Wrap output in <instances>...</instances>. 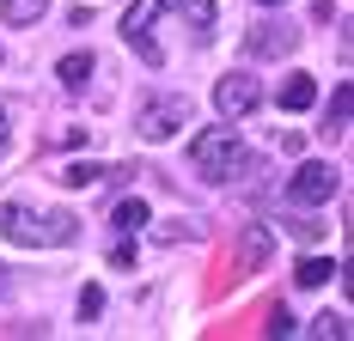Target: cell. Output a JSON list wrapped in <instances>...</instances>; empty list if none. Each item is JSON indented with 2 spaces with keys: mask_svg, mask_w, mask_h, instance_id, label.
I'll return each mask as SVG.
<instances>
[{
  "mask_svg": "<svg viewBox=\"0 0 354 341\" xmlns=\"http://www.w3.org/2000/svg\"><path fill=\"white\" fill-rule=\"evenodd\" d=\"M0 238L19 244V250H62L80 238V220L73 213H31L19 202H0Z\"/></svg>",
  "mask_w": 354,
  "mask_h": 341,
  "instance_id": "1",
  "label": "cell"
},
{
  "mask_svg": "<svg viewBox=\"0 0 354 341\" xmlns=\"http://www.w3.org/2000/svg\"><path fill=\"white\" fill-rule=\"evenodd\" d=\"M189 165H196V177H208V183H232V177L257 170L250 153H245V140L232 135V128H202V135L189 140Z\"/></svg>",
  "mask_w": 354,
  "mask_h": 341,
  "instance_id": "2",
  "label": "cell"
},
{
  "mask_svg": "<svg viewBox=\"0 0 354 341\" xmlns=\"http://www.w3.org/2000/svg\"><path fill=\"white\" fill-rule=\"evenodd\" d=\"M189 98L183 92H153V98H141V110H135V135L141 140H171L177 128H189Z\"/></svg>",
  "mask_w": 354,
  "mask_h": 341,
  "instance_id": "3",
  "label": "cell"
},
{
  "mask_svg": "<svg viewBox=\"0 0 354 341\" xmlns=\"http://www.w3.org/2000/svg\"><path fill=\"white\" fill-rule=\"evenodd\" d=\"M336 189H342V177H336L330 165H318V159H306V165L287 177V202L293 207H324Z\"/></svg>",
  "mask_w": 354,
  "mask_h": 341,
  "instance_id": "4",
  "label": "cell"
},
{
  "mask_svg": "<svg viewBox=\"0 0 354 341\" xmlns=\"http://www.w3.org/2000/svg\"><path fill=\"white\" fill-rule=\"evenodd\" d=\"M263 104V86L250 79V73H226L220 86H214V110L226 116V122H239V116H250Z\"/></svg>",
  "mask_w": 354,
  "mask_h": 341,
  "instance_id": "5",
  "label": "cell"
},
{
  "mask_svg": "<svg viewBox=\"0 0 354 341\" xmlns=\"http://www.w3.org/2000/svg\"><path fill=\"white\" fill-rule=\"evenodd\" d=\"M269 250H275V232L269 226H245L239 244H232V280H250V274L269 262Z\"/></svg>",
  "mask_w": 354,
  "mask_h": 341,
  "instance_id": "6",
  "label": "cell"
},
{
  "mask_svg": "<svg viewBox=\"0 0 354 341\" xmlns=\"http://www.w3.org/2000/svg\"><path fill=\"white\" fill-rule=\"evenodd\" d=\"M245 49L257 55V61H281V55L299 49V31H293V25H250Z\"/></svg>",
  "mask_w": 354,
  "mask_h": 341,
  "instance_id": "7",
  "label": "cell"
},
{
  "mask_svg": "<svg viewBox=\"0 0 354 341\" xmlns=\"http://www.w3.org/2000/svg\"><path fill=\"white\" fill-rule=\"evenodd\" d=\"M165 12L183 19V31L196 37V43H208V37H214V19H220V12H214V0H165Z\"/></svg>",
  "mask_w": 354,
  "mask_h": 341,
  "instance_id": "8",
  "label": "cell"
},
{
  "mask_svg": "<svg viewBox=\"0 0 354 341\" xmlns=\"http://www.w3.org/2000/svg\"><path fill=\"white\" fill-rule=\"evenodd\" d=\"M318 104V79L312 73H287L281 79V110H312Z\"/></svg>",
  "mask_w": 354,
  "mask_h": 341,
  "instance_id": "9",
  "label": "cell"
},
{
  "mask_svg": "<svg viewBox=\"0 0 354 341\" xmlns=\"http://www.w3.org/2000/svg\"><path fill=\"white\" fill-rule=\"evenodd\" d=\"M348 110H354V86H336V98H330V110H324V135L330 140L348 135Z\"/></svg>",
  "mask_w": 354,
  "mask_h": 341,
  "instance_id": "10",
  "label": "cell"
},
{
  "mask_svg": "<svg viewBox=\"0 0 354 341\" xmlns=\"http://www.w3.org/2000/svg\"><path fill=\"white\" fill-rule=\"evenodd\" d=\"M147 220H153V213H147V202H141V195H129V202H116V213H110V226H116L122 238H135V232H141Z\"/></svg>",
  "mask_w": 354,
  "mask_h": 341,
  "instance_id": "11",
  "label": "cell"
},
{
  "mask_svg": "<svg viewBox=\"0 0 354 341\" xmlns=\"http://www.w3.org/2000/svg\"><path fill=\"white\" fill-rule=\"evenodd\" d=\"M49 6H55V0H0V19H6L12 31H19V25H37V19L49 12Z\"/></svg>",
  "mask_w": 354,
  "mask_h": 341,
  "instance_id": "12",
  "label": "cell"
},
{
  "mask_svg": "<svg viewBox=\"0 0 354 341\" xmlns=\"http://www.w3.org/2000/svg\"><path fill=\"white\" fill-rule=\"evenodd\" d=\"M55 79H62L68 92H80V86L92 79V55H80V49H73V55H62V61H55Z\"/></svg>",
  "mask_w": 354,
  "mask_h": 341,
  "instance_id": "13",
  "label": "cell"
},
{
  "mask_svg": "<svg viewBox=\"0 0 354 341\" xmlns=\"http://www.w3.org/2000/svg\"><path fill=\"white\" fill-rule=\"evenodd\" d=\"M293 280L312 293V286H324V280H336V262H330V256H306V262L293 269Z\"/></svg>",
  "mask_w": 354,
  "mask_h": 341,
  "instance_id": "14",
  "label": "cell"
},
{
  "mask_svg": "<svg viewBox=\"0 0 354 341\" xmlns=\"http://www.w3.org/2000/svg\"><path fill=\"white\" fill-rule=\"evenodd\" d=\"M62 183H68V189H92V183H110V170H104V165H92V159H80V165L62 170Z\"/></svg>",
  "mask_w": 354,
  "mask_h": 341,
  "instance_id": "15",
  "label": "cell"
},
{
  "mask_svg": "<svg viewBox=\"0 0 354 341\" xmlns=\"http://www.w3.org/2000/svg\"><path fill=\"white\" fill-rule=\"evenodd\" d=\"M312 335L318 341H348V317H342V311H324L318 323H312Z\"/></svg>",
  "mask_w": 354,
  "mask_h": 341,
  "instance_id": "16",
  "label": "cell"
},
{
  "mask_svg": "<svg viewBox=\"0 0 354 341\" xmlns=\"http://www.w3.org/2000/svg\"><path fill=\"white\" fill-rule=\"evenodd\" d=\"M98 311H104V293H98V286H86V293H80V317H98Z\"/></svg>",
  "mask_w": 354,
  "mask_h": 341,
  "instance_id": "17",
  "label": "cell"
},
{
  "mask_svg": "<svg viewBox=\"0 0 354 341\" xmlns=\"http://www.w3.org/2000/svg\"><path fill=\"white\" fill-rule=\"evenodd\" d=\"M287 232H293V238H324L318 220H287Z\"/></svg>",
  "mask_w": 354,
  "mask_h": 341,
  "instance_id": "18",
  "label": "cell"
},
{
  "mask_svg": "<svg viewBox=\"0 0 354 341\" xmlns=\"http://www.w3.org/2000/svg\"><path fill=\"white\" fill-rule=\"evenodd\" d=\"M269 335H293V317H287V311H281V305L269 311Z\"/></svg>",
  "mask_w": 354,
  "mask_h": 341,
  "instance_id": "19",
  "label": "cell"
},
{
  "mask_svg": "<svg viewBox=\"0 0 354 341\" xmlns=\"http://www.w3.org/2000/svg\"><path fill=\"white\" fill-rule=\"evenodd\" d=\"M110 262H116V269H129V262H135V244H129V238H116V250H110Z\"/></svg>",
  "mask_w": 354,
  "mask_h": 341,
  "instance_id": "20",
  "label": "cell"
},
{
  "mask_svg": "<svg viewBox=\"0 0 354 341\" xmlns=\"http://www.w3.org/2000/svg\"><path fill=\"white\" fill-rule=\"evenodd\" d=\"M6 140H12V122H6V110H0V153H6Z\"/></svg>",
  "mask_w": 354,
  "mask_h": 341,
  "instance_id": "21",
  "label": "cell"
},
{
  "mask_svg": "<svg viewBox=\"0 0 354 341\" xmlns=\"http://www.w3.org/2000/svg\"><path fill=\"white\" fill-rule=\"evenodd\" d=\"M257 6H287V0H257Z\"/></svg>",
  "mask_w": 354,
  "mask_h": 341,
  "instance_id": "22",
  "label": "cell"
}]
</instances>
